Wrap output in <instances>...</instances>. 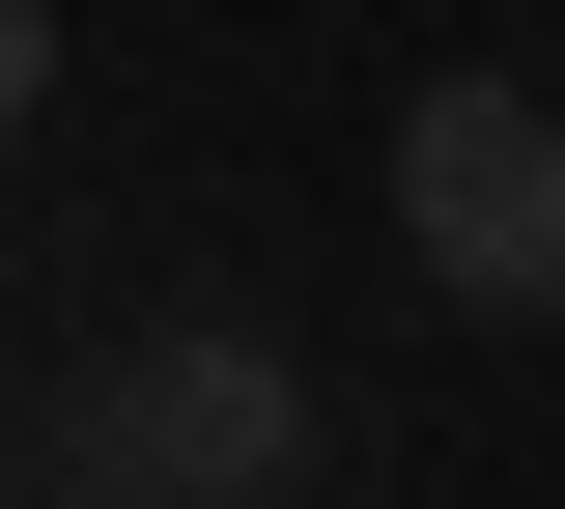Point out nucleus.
Here are the masks:
<instances>
[{"label": "nucleus", "mask_w": 565, "mask_h": 509, "mask_svg": "<svg viewBox=\"0 0 565 509\" xmlns=\"http://www.w3.org/2000/svg\"><path fill=\"white\" fill-rule=\"evenodd\" d=\"M57 453H85V509H282V481H311V368L226 340V311H170V340L85 368Z\"/></svg>", "instance_id": "f257e3e1"}, {"label": "nucleus", "mask_w": 565, "mask_h": 509, "mask_svg": "<svg viewBox=\"0 0 565 509\" xmlns=\"http://www.w3.org/2000/svg\"><path fill=\"white\" fill-rule=\"evenodd\" d=\"M29 85H57V0H0V114H29Z\"/></svg>", "instance_id": "7ed1b4c3"}, {"label": "nucleus", "mask_w": 565, "mask_h": 509, "mask_svg": "<svg viewBox=\"0 0 565 509\" xmlns=\"http://www.w3.org/2000/svg\"><path fill=\"white\" fill-rule=\"evenodd\" d=\"M396 255L452 311H565V85H396Z\"/></svg>", "instance_id": "f03ea898"}]
</instances>
